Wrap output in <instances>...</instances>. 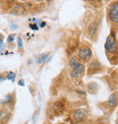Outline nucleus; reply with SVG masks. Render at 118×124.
<instances>
[{
  "mask_svg": "<svg viewBox=\"0 0 118 124\" xmlns=\"http://www.w3.org/2000/svg\"><path fill=\"white\" fill-rule=\"evenodd\" d=\"M70 66L72 68V72H71V77L73 78H78L80 75H82L84 72V65L80 63L76 58H71L70 60Z\"/></svg>",
  "mask_w": 118,
  "mask_h": 124,
  "instance_id": "obj_1",
  "label": "nucleus"
},
{
  "mask_svg": "<svg viewBox=\"0 0 118 124\" xmlns=\"http://www.w3.org/2000/svg\"><path fill=\"white\" fill-rule=\"evenodd\" d=\"M105 50L108 53H115L117 50V42L114 35H109L106 38L105 45H104Z\"/></svg>",
  "mask_w": 118,
  "mask_h": 124,
  "instance_id": "obj_2",
  "label": "nucleus"
},
{
  "mask_svg": "<svg viewBox=\"0 0 118 124\" xmlns=\"http://www.w3.org/2000/svg\"><path fill=\"white\" fill-rule=\"evenodd\" d=\"M87 111L86 109H78L76 110L73 114V119L76 122H80V121H84L87 116Z\"/></svg>",
  "mask_w": 118,
  "mask_h": 124,
  "instance_id": "obj_3",
  "label": "nucleus"
},
{
  "mask_svg": "<svg viewBox=\"0 0 118 124\" xmlns=\"http://www.w3.org/2000/svg\"><path fill=\"white\" fill-rule=\"evenodd\" d=\"M109 17L113 22L118 23V2L112 4L109 9Z\"/></svg>",
  "mask_w": 118,
  "mask_h": 124,
  "instance_id": "obj_4",
  "label": "nucleus"
},
{
  "mask_svg": "<svg viewBox=\"0 0 118 124\" xmlns=\"http://www.w3.org/2000/svg\"><path fill=\"white\" fill-rule=\"evenodd\" d=\"M78 56L81 60L84 61H87L88 59L91 58L92 56V51L90 48H88L87 46H83L82 48H80L79 53H78Z\"/></svg>",
  "mask_w": 118,
  "mask_h": 124,
  "instance_id": "obj_5",
  "label": "nucleus"
},
{
  "mask_svg": "<svg viewBox=\"0 0 118 124\" xmlns=\"http://www.w3.org/2000/svg\"><path fill=\"white\" fill-rule=\"evenodd\" d=\"M65 109V103L61 101H56L54 105H53V110L56 112V114L61 113L63 110Z\"/></svg>",
  "mask_w": 118,
  "mask_h": 124,
  "instance_id": "obj_6",
  "label": "nucleus"
},
{
  "mask_svg": "<svg viewBox=\"0 0 118 124\" xmlns=\"http://www.w3.org/2000/svg\"><path fill=\"white\" fill-rule=\"evenodd\" d=\"M107 104L110 108H115V107L116 106V104H117V96L115 95V93L111 94L110 97L108 98Z\"/></svg>",
  "mask_w": 118,
  "mask_h": 124,
  "instance_id": "obj_7",
  "label": "nucleus"
},
{
  "mask_svg": "<svg viewBox=\"0 0 118 124\" xmlns=\"http://www.w3.org/2000/svg\"><path fill=\"white\" fill-rule=\"evenodd\" d=\"M47 57H48V54H40L36 57V62L40 64L42 62H45Z\"/></svg>",
  "mask_w": 118,
  "mask_h": 124,
  "instance_id": "obj_8",
  "label": "nucleus"
},
{
  "mask_svg": "<svg viewBox=\"0 0 118 124\" xmlns=\"http://www.w3.org/2000/svg\"><path fill=\"white\" fill-rule=\"evenodd\" d=\"M15 10H17L15 12V14H22L24 12V7H22L20 5H15L14 7H12V13Z\"/></svg>",
  "mask_w": 118,
  "mask_h": 124,
  "instance_id": "obj_9",
  "label": "nucleus"
},
{
  "mask_svg": "<svg viewBox=\"0 0 118 124\" xmlns=\"http://www.w3.org/2000/svg\"><path fill=\"white\" fill-rule=\"evenodd\" d=\"M7 112L4 110H0V124L3 123L4 121L7 119Z\"/></svg>",
  "mask_w": 118,
  "mask_h": 124,
  "instance_id": "obj_10",
  "label": "nucleus"
},
{
  "mask_svg": "<svg viewBox=\"0 0 118 124\" xmlns=\"http://www.w3.org/2000/svg\"><path fill=\"white\" fill-rule=\"evenodd\" d=\"M15 77H16V73H14V72H7V76H6V78H7V80H10V81H12V82H14Z\"/></svg>",
  "mask_w": 118,
  "mask_h": 124,
  "instance_id": "obj_11",
  "label": "nucleus"
},
{
  "mask_svg": "<svg viewBox=\"0 0 118 124\" xmlns=\"http://www.w3.org/2000/svg\"><path fill=\"white\" fill-rule=\"evenodd\" d=\"M4 35L0 34V52H4Z\"/></svg>",
  "mask_w": 118,
  "mask_h": 124,
  "instance_id": "obj_12",
  "label": "nucleus"
},
{
  "mask_svg": "<svg viewBox=\"0 0 118 124\" xmlns=\"http://www.w3.org/2000/svg\"><path fill=\"white\" fill-rule=\"evenodd\" d=\"M15 37H16V35H15V34L10 35L8 37H7V43H12V42L15 40Z\"/></svg>",
  "mask_w": 118,
  "mask_h": 124,
  "instance_id": "obj_13",
  "label": "nucleus"
},
{
  "mask_svg": "<svg viewBox=\"0 0 118 124\" xmlns=\"http://www.w3.org/2000/svg\"><path fill=\"white\" fill-rule=\"evenodd\" d=\"M17 45L19 48H21V47L23 46V40H22V38H21L20 36L17 37Z\"/></svg>",
  "mask_w": 118,
  "mask_h": 124,
  "instance_id": "obj_14",
  "label": "nucleus"
},
{
  "mask_svg": "<svg viewBox=\"0 0 118 124\" xmlns=\"http://www.w3.org/2000/svg\"><path fill=\"white\" fill-rule=\"evenodd\" d=\"M29 26L31 28L32 30H38V26H37V24H29Z\"/></svg>",
  "mask_w": 118,
  "mask_h": 124,
  "instance_id": "obj_15",
  "label": "nucleus"
},
{
  "mask_svg": "<svg viewBox=\"0 0 118 124\" xmlns=\"http://www.w3.org/2000/svg\"><path fill=\"white\" fill-rule=\"evenodd\" d=\"M6 99H7V101H6V103H9L11 101V96L10 95H7V97H6Z\"/></svg>",
  "mask_w": 118,
  "mask_h": 124,
  "instance_id": "obj_16",
  "label": "nucleus"
},
{
  "mask_svg": "<svg viewBox=\"0 0 118 124\" xmlns=\"http://www.w3.org/2000/svg\"><path fill=\"white\" fill-rule=\"evenodd\" d=\"M10 28H11V29H13V30H15V29H17V25H16L14 23H11Z\"/></svg>",
  "mask_w": 118,
  "mask_h": 124,
  "instance_id": "obj_17",
  "label": "nucleus"
},
{
  "mask_svg": "<svg viewBox=\"0 0 118 124\" xmlns=\"http://www.w3.org/2000/svg\"><path fill=\"white\" fill-rule=\"evenodd\" d=\"M18 84H19V85H20V86H25V83H24V81H23V80H20V81H19V82H18Z\"/></svg>",
  "mask_w": 118,
  "mask_h": 124,
  "instance_id": "obj_18",
  "label": "nucleus"
},
{
  "mask_svg": "<svg viewBox=\"0 0 118 124\" xmlns=\"http://www.w3.org/2000/svg\"><path fill=\"white\" fill-rule=\"evenodd\" d=\"M6 79H7L6 77H4L3 75H1V74H0V82H3L4 80H6Z\"/></svg>",
  "mask_w": 118,
  "mask_h": 124,
  "instance_id": "obj_19",
  "label": "nucleus"
},
{
  "mask_svg": "<svg viewBox=\"0 0 118 124\" xmlns=\"http://www.w3.org/2000/svg\"><path fill=\"white\" fill-rule=\"evenodd\" d=\"M45 24H46V23H45V22H41V24H40V26H41V27H45Z\"/></svg>",
  "mask_w": 118,
  "mask_h": 124,
  "instance_id": "obj_20",
  "label": "nucleus"
},
{
  "mask_svg": "<svg viewBox=\"0 0 118 124\" xmlns=\"http://www.w3.org/2000/svg\"><path fill=\"white\" fill-rule=\"evenodd\" d=\"M88 1H94V0H88Z\"/></svg>",
  "mask_w": 118,
  "mask_h": 124,
  "instance_id": "obj_21",
  "label": "nucleus"
}]
</instances>
